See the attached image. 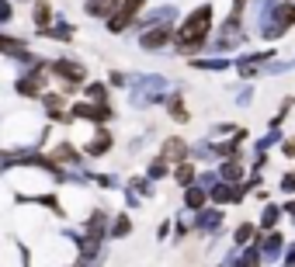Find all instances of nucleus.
I'll use <instances>...</instances> for the list:
<instances>
[{
  "label": "nucleus",
  "mask_w": 295,
  "mask_h": 267,
  "mask_svg": "<svg viewBox=\"0 0 295 267\" xmlns=\"http://www.w3.org/2000/svg\"><path fill=\"white\" fill-rule=\"evenodd\" d=\"M209 21H212V10H209V7L195 10V14L188 17V24L181 28V35H177V38H181V45H184V49H195V45L205 38V31H209Z\"/></svg>",
  "instance_id": "nucleus-1"
},
{
  "label": "nucleus",
  "mask_w": 295,
  "mask_h": 267,
  "mask_svg": "<svg viewBox=\"0 0 295 267\" xmlns=\"http://www.w3.org/2000/svg\"><path fill=\"white\" fill-rule=\"evenodd\" d=\"M139 7H143V0H125V10H122L118 17H111V24H108V28H111V31H122V28L132 21V14H136Z\"/></svg>",
  "instance_id": "nucleus-2"
},
{
  "label": "nucleus",
  "mask_w": 295,
  "mask_h": 267,
  "mask_svg": "<svg viewBox=\"0 0 295 267\" xmlns=\"http://www.w3.org/2000/svg\"><path fill=\"white\" fill-rule=\"evenodd\" d=\"M52 69H56L59 76H66V83H70V87H76V83L83 80V69L76 66V63H66V59H63V63H56Z\"/></svg>",
  "instance_id": "nucleus-3"
},
{
  "label": "nucleus",
  "mask_w": 295,
  "mask_h": 267,
  "mask_svg": "<svg viewBox=\"0 0 295 267\" xmlns=\"http://www.w3.org/2000/svg\"><path fill=\"white\" fill-rule=\"evenodd\" d=\"M167 38H170V31H167V28H156V31H146V35H143V49H160V45H163Z\"/></svg>",
  "instance_id": "nucleus-4"
},
{
  "label": "nucleus",
  "mask_w": 295,
  "mask_h": 267,
  "mask_svg": "<svg viewBox=\"0 0 295 267\" xmlns=\"http://www.w3.org/2000/svg\"><path fill=\"white\" fill-rule=\"evenodd\" d=\"M17 90H21V94H38V90H42V73H31V76H24V80L17 83Z\"/></svg>",
  "instance_id": "nucleus-5"
},
{
  "label": "nucleus",
  "mask_w": 295,
  "mask_h": 267,
  "mask_svg": "<svg viewBox=\"0 0 295 267\" xmlns=\"http://www.w3.org/2000/svg\"><path fill=\"white\" fill-rule=\"evenodd\" d=\"M76 115H83V118H94V122H101V118H108V108H94V104H76Z\"/></svg>",
  "instance_id": "nucleus-6"
},
{
  "label": "nucleus",
  "mask_w": 295,
  "mask_h": 267,
  "mask_svg": "<svg viewBox=\"0 0 295 267\" xmlns=\"http://www.w3.org/2000/svg\"><path fill=\"white\" fill-rule=\"evenodd\" d=\"M87 10H90V14H111V10H115V0H90Z\"/></svg>",
  "instance_id": "nucleus-7"
},
{
  "label": "nucleus",
  "mask_w": 295,
  "mask_h": 267,
  "mask_svg": "<svg viewBox=\"0 0 295 267\" xmlns=\"http://www.w3.org/2000/svg\"><path fill=\"white\" fill-rule=\"evenodd\" d=\"M108 146H111V135H108V132H101L97 139H94V142H90V146H87V149H90V153L97 156V153H104Z\"/></svg>",
  "instance_id": "nucleus-8"
},
{
  "label": "nucleus",
  "mask_w": 295,
  "mask_h": 267,
  "mask_svg": "<svg viewBox=\"0 0 295 267\" xmlns=\"http://www.w3.org/2000/svg\"><path fill=\"white\" fill-rule=\"evenodd\" d=\"M35 21H38V31H45V24H49V3L35 7Z\"/></svg>",
  "instance_id": "nucleus-9"
},
{
  "label": "nucleus",
  "mask_w": 295,
  "mask_h": 267,
  "mask_svg": "<svg viewBox=\"0 0 295 267\" xmlns=\"http://www.w3.org/2000/svg\"><path fill=\"white\" fill-rule=\"evenodd\" d=\"M163 153H167V156H174V160H181V156H184V142H181V139H170Z\"/></svg>",
  "instance_id": "nucleus-10"
},
{
  "label": "nucleus",
  "mask_w": 295,
  "mask_h": 267,
  "mask_svg": "<svg viewBox=\"0 0 295 267\" xmlns=\"http://www.w3.org/2000/svg\"><path fill=\"white\" fill-rule=\"evenodd\" d=\"M56 160H73L76 163V149L73 146H59V149H56Z\"/></svg>",
  "instance_id": "nucleus-11"
},
{
  "label": "nucleus",
  "mask_w": 295,
  "mask_h": 267,
  "mask_svg": "<svg viewBox=\"0 0 295 267\" xmlns=\"http://www.w3.org/2000/svg\"><path fill=\"white\" fill-rule=\"evenodd\" d=\"M243 170H240V163H229V167H222V177H229V181H236Z\"/></svg>",
  "instance_id": "nucleus-12"
},
{
  "label": "nucleus",
  "mask_w": 295,
  "mask_h": 267,
  "mask_svg": "<svg viewBox=\"0 0 295 267\" xmlns=\"http://www.w3.org/2000/svg\"><path fill=\"white\" fill-rule=\"evenodd\" d=\"M191 177H195V170H191V167H188V163H184V167H181V170H177V181H181V184H188V181H191Z\"/></svg>",
  "instance_id": "nucleus-13"
},
{
  "label": "nucleus",
  "mask_w": 295,
  "mask_h": 267,
  "mask_svg": "<svg viewBox=\"0 0 295 267\" xmlns=\"http://www.w3.org/2000/svg\"><path fill=\"white\" fill-rule=\"evenodd\" d=\"M202 201H205V195H202V191H188V205H191V208H198Z\"/></svg>",
  "instance_id": "nucleus-14"
},
{
  "label": "nucleus",
  "mask_w": 295,
  "mask_h": 267,
  "mask_svg": "<svg viewBox=\"0 0 295 267\" xmlns=\"http://www.w3.org/2000/svg\"><path fill=\"white\" fill-rule=\"evenodd\" d=\"M250 233H254L250 226H240V229H236V243H247V240H250Z\"/></svg>",
  "instance_id": "nucleus-15"
},
{
  "label": "nucleus",
  "mask_w": 295,
  "mask_h": 267,
  "mask_svg": "<svg viewBox=\"0 0 295 267\" xmlns=\"http://www.w3.org/2000/svg\"><path fill=\"white\" fill-rule=\"evenodd\" d=\"M212 198H216V201H226V198H236V195H233L229 188H216V195H212Z\"/></svg>",
  "instance_id": "nucleus-16"
},
{
  "label": "nucleus",
  "mask_w": 295,
  "mask_h": 267,
  "mask_svg": "<svg viewBox=\"0 0 295 267\" xmlns=\"http://www.w3.org/2000/svg\"><path fill=\"white\" fill-rule=\"evenodd\" d=\"M7 17H10V3H7V0H0V21H7Z\"/></svg>",
  "instance_id": "nucleus-17"
},
{
  "label": "nucleus",
  "mask_w": 295,
  "mask_h": 267,
  "mask_svg": "<svg viewBox=\"0 0 295 267\" xmlns=\"http://www.w3.org/2000/svg\"><path fill=\"white\" fill-rule=\"evenodd\" d=\"M90 97H97V101H104V87H97V83H94V87H90Z\"/></svg>",
  "instance_id": "nucleus-18"
},
{
  "label": "nucleus",
  "mask_w": 295,
  "mask_h": 267,
  "mask_svg": "<svg viewBox=\"0 0 295 267\" xmlns=\"http://www.w3.org/2000/svg\"><path fill=\"white\" fill-rule=\"evenodd\" d=\"M285 153H289V156H295V139H292V142H285Z\"/></svg>",
  "instance_id": "nucleus-19"
},
{
  "label": "nucleus",
  "mask_w": 295,
  "mask_h": 267,
  "mask_svg": "<svg viewBox=\"0 0 295 267\" xmlns=\"http://www.w3.org/2000/svg\"><path fill=\"white\" fill-rule=\"evenodd\" d=\"M285 188H295V174L292 177H285Z\"/></svg>",
  "instance_id": "nucleus-20"
},
{
  "label": "nucleus",
  "mask_w": 295,
  "mask_h": 267,
  "mask_svg": "<svg viewBox=\"0 0 295 267\" xmlns=\"http://www.w3.org/2000/svg\"><path fill=\"white\" fill-rule=\"evenodd\" d=\"M289 212H292V215H295V205H289Z\"/></svg>",
  "instance_id": "nucleus-21"
}]
</instances>
